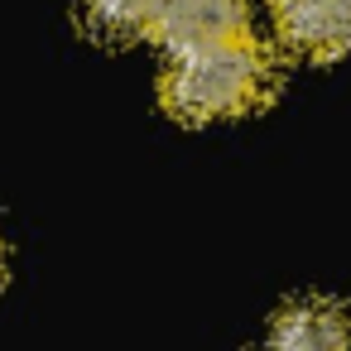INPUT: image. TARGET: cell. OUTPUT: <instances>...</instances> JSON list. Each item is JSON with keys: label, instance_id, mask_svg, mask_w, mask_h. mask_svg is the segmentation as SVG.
<instances>
[{"label": "cell", "instance_id": "6da1fadb", "mask_svg": "<svg viewBox=\"0 0 351 351\" xmlns=\"http://www.w3.org/2000/svg\"><path fill=\"white\" fill-rule=\"evenodd\" d=\"M274 87V68L265 49L245 34L217 49L178 53L164 73V106L183 121H221L255 111Z\"/></svg>", "mask_w": 351, "mask_h": 351}, {"label": "cell", "instance_id": "3957f363", "mask_svg": "<svg viewBox=\"0 0 351 351\" xmlns=\"http://www.w3.org/2000/svg\"><path fill=\"white\" fill-rule=\"evenodd\" d=\"M279 39L317 63L351 53V0H269Z\"/></svg>", "mask_w": 351, "mask_h": 351}, {"label": "cell", "instance_id": "8992f818", "mask_svg": "<svg viewBox=\"0 0 351 351\" xmlns=\"http://www.w3.org/2000/svg\"><path fill=\"white\" fill-rule=\"evenodd\" d=\"M0 265H5V260H0Z\"/></svg>", "mask_w": 351, "mask_h": 351}, {"label": "cell", "instance_id": "7a4b0ae2", "mask_svg": "<svg viewBox=\"0 0 351 351\" xmlns=\"http://www.w3.org/2000/svg\"><path fill=\"white\" fill-rule=\"evenodd\" d=\"M154 34L178 58V53H197V49L245 39L250 34V10H245V0H164Z\"/></svg>", "mask_w": 351, "mask_h": 351}, {"label": "cell", "instance_id": "277c9868", "mask_svg": "<svg viewBox=\"0 0 351 351\" xmlns=\"http://www.w3.org/2000/svg\"><path fill=\"white\" fill-rule=\"evenodd\" d=\"M265 351H351V322L327 298H298L269 322Z\"/></svg>", "mask_w": 351, "mask_h": 351}, {"label": "cell", "instance_id": "5b68a950", "mask_svg": "<svg viewBox=\"0 0 351 351\" xmlns=\"http://www.w3.org/2000/svg\"><path fill=\"white\" fill-rule=\"evenodd\" d=\"M164 0H87V15L106 34H145L159 25Z\"/></svg>", "mask_w": 351, "mask_h": 351}]
</instances>
